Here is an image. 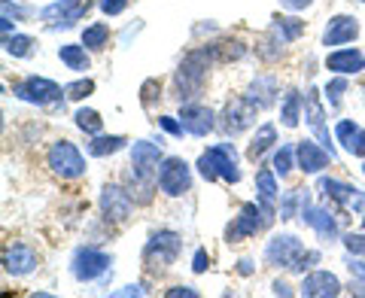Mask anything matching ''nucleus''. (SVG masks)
I'll return each instance as SVG.
<instances>
[{
  "label": "nucleus",
  "mask_w": 365,
  "mask_h": 298,
  "mask_svg": "<svg viewBox=\"0 0 365 298\" xmlns=\"http://www.w3.org/2000/svg\"><path fill=\"white\" fill-rule=\"evenodd\" d=\"M210 52H207V46L204 49H195V52H189L186 58H182L180 64V71L174 76V95L180 104H189L192 98H198V91L204 86V79H207V67H210Z\"/></svg>",
  "instance_id": "nucleus-2"
},
{
  "label": "nucleus",
  "mask_w": 365,
  "mask_h": 298,
  "mask_svg": "<svg viewBox=\"0 0 365 298\" xmlns=\"http://www.w3.org/2000/svg\"><path fill=\"white\" fill-rule=\"evenodd\" d=\"M250 265H253V262H247V259H244V262H241V274H250V271H253Z\"/></svg>",
  "instance_id": "nucleus-48"
},
{
  "label": "nucleus",
  "mask_w": 365,
  "mask_h": 298,
  "mask_svg": "<svg viewBox=\"0 0 365 298\" xmlns=\"http://www.w3.org/2000/svg\"><path fill=\"white\" fill-rule=\"evenodd\" d=\"M91 91H95V79H76V83L64 86V98L67 101H83V98L91 95Z\"/></svg>",
  "instance_id": "nucleus-35"
},
{
  "label": "nucleus",
  "mask_w": 365,
  "mask_h": 298,
  "mask_svg": "<svg viewBox=\"0 0 365 298\" xmlns=\"http://www.w3.org/2000/svg\"><path fill=\"white\" fill-rule=\"evenodd\" d=\"M304 34V21L302 19H292V16H277L271 21V40L274 43H280V46H287L292 40H299Z\"/></svg>",
  "instance_id": "nucleus-22"
},
{
  "label": "nucleus",
  "mask_w": 365,
  "mask_h": 298,
  "mask_svg": "<svg viewBox=\"0 0 365 298\" xmlns=\"http://www.w3.org/2000/svg\"><path fill=\"white\" fill-rule=\"evenodd\" d=\"M302 95L299 91H289L287 95V101H283V107H280V119H283V125H287V128H295V125H299V119H302Z\"/></svg>",
  "instance_id": "nucleus-29"
},
{
  "label": "nucleus",
  "mask_w": 365,
  "mask_h": 298,
  "mask_svg": "<svg viewBox=\"0 0 365 298\" xmlns=\"http://www.w3.org/2000/svg\"><path fill=\"white\" fill-rule=\"evenodd\" d=\"M34 37H25V34H13V37H4V49L13 55V58H31L34 55Z\"/></svg>",
  "instance_id": "nucleus-30"
},
{
  "label": "nucleus",
  "mask_w": 365,
  "mask_h": 298,
  "mask_svg": "<svg viewBox=\"0 0 365 298\" xmlns=\"http://www.w3.org/2000/svg\"><path fill=\"white\" fill-rule=\"evenodd\" d=\"M46 165L52 168L55 177L61 180H79L86 174V158L76 149V143L71 140H58L49 146V155H46Z\"/></svg>",
  "instance_id": "nucleus-5"
},
{
  "label": "nucleus",
  "mask_w": 365,
  "mask_h": 298,
  "mask_svg": "<svg viewBox=\"0 0 365 298\" xmlns=\"http://www.w3.org/2000/svg\"><path fill=\"white\" fill-rule=\"evenodd\" d=\"M262 225H268V222H265V213H262L259 204H244L241 213L235 216V222L225 228V240L228 244H241V240L253 237Z\"/></svg>",
  "instance_id": "nucleus-10"
},
{
  "label": "nucleus",
  "mask_w": 365,
  "mask_h": 298,
  "mask_svg": "<svg viewBox=\"0 0 365 298\" xmlns=\"http://www.w3.org/2000/svg\"><path fill=\"white\" fill-rule=\"evenodd\" d=\"M359 37V21L353 16H335L329 19V25L323 31V46H344Z\"/></svg>",
  "instance_id": "nucleus-17"
},
{
  "label": "nucleus",
  "mask_w": 365,
  "mask_h": 298,
  "mask_svg": "<svg viewBox=\"0 0 365 298\" xmlns=\"http://www.w3.org/2000/svg\"><path fill=\"white\" fill-rule=\"evenodd\" d=\"M302 295L304 298H335L341 295V280L329 271H311L302 280Z\"/></svg>",
  "instance_id": "nucleus-16"
},
{
  "label": "nucleus",
  "mask_w": 365,
  "mask_h": 298,
  "mask_svg": "<svg viewBox=\"0 0 365 298\" xmlns=\"http://www.w3.org/2000/svg\"><path fill=\"white\" fill-rule=\"evenodd\" d=\"M116 295H140V286H125V289L116 292Z\"/></svg>",
  "instance_id": "nucleus-47"
},
{
  "label": "nucleus",
  "mask_w": 365,
  "mask_h": 298,
  "mask_svg": "<svg viewBox=\"0 0 365 298\" xmlns=\"http://www.w3.org/2000/svg\"><path fill=\"white\" fill-rule=\"evenodd\" d=\"M326 67L332 73H341V76L362 73L365 71V52H359V49H335V52H329Z\"/></svg>",
  "instance_id": "nucleus-20"
},
{
  "label": "nucleus",
  "mask_w": 365,
  "mask_h": 298,
  "mask_svg": "<svg viewBox=\"0 0 365 298\" xmlns=\"http://www.w3.org/2000/svg\"><path fill=\"white\" fill-rule=\"evenodd\" d=\"M350 274H353V277H359V280L365 283V262H359V259H350Z\"/></svg>",
  "instance_id": "nucleus-43"
},
{
  "label": "nucleus",
  "mask_w": 365,
  "mask_h": 298,
  "mask_svg": "<svg viewBox=\"0 0 365 298\" xmlns=\"http://www.w3.org/2000/svg\"><path fill=\"white\" fill-rule=\"evenodd\" d=\"M98 204H101V213H104L110 222H122V220H128L134 210V195L122 186H104Z\"/></svg>",
  "instance_id": "nucleus-11"
},
{
  "label": "nucleus",
  "mask_w": 365,
  "mask_h": 298,
  "mask_svg": "<svg viewBox=\"0 0 365 298\" xmlns=\"http://www.w3.org/2000/svg\"><path fill=\"white\" fill-rule=\"evenodd\" d=\"M274 143H277V128H274V125H262V128L256 131V137L250 140V146H247V158L250 162H259Z\"/></svg>",
  "instance_id": "nucleus-26"
},
{
  "label": "nucleus",
  "mask_w": 365,
  "mask_h": 298,
  "mask_svg": "<svg viewBox=\"0 0 365 298\" xmlns=\"http://www.w3.org/2000/svg\"><path fill=\"white\" fill-rule=\"evenodd\" d=\"M362 4H365V0H362Z\"/></svg>",
  "instance_id": "nucleus-51"
},
{
  "label": "nucleus",
  "mask_w": 365,
  "mask_h": 298,
  "mask_svg": "<svg viewBox=\"0 0 365 298\" xmlns=\"http://www.w3.org/2000/svg\"><path fill=\"white\" fill-rule=\"evenodd\" d=\"M58 58H61V64L67 67V71H76V73L88 71V64H91L83 43H67V46H61V49H58Z\"/></svg>",
  "instance_id": "nucleus-25"
},
{
  "label": "nucleus",
  "mask_w": 365,
  "mask_h": 298,
  "mask_svg": "<svg viewBox=\"0 0 365 298\" xmlns=\"http://www.w3.org/2000/svg\"><path fill=\"white\" fill-rule=\"evenodd\" d=\"M319 192H323V198H329V201H335V204H341V207H347L350 210V198H353V189L350 183H341V180H332V177H323L319 180Z\"/></svg>",
  "instance_id": "nucleus-24"
},
{
  "label": "nucleus",
  "mask_w": 365,
  "mask_h": 298,
  "mask_svg": "<svg viewBox=\"0 0 365 298\" xmlns=\"http://www.w3.org/2000/svg\"><path fill=\"white\" fill-rule=\"evenodd\" d=\"M362 225H365V213H362Z\"/></svg>",
  "instance_id": "nucleus-49"
},
{
  "label": "nucleus",
  "mask_w": 365,
  "mask_h": 298,
  "mask_svg": "<svg viewBox=\"0 0 365 298\" xmlns=\"http://www.w3.org/2000/svg\"><path fill=\"white\" fill-rule=\"evenodd\" d=\"M362 170H365V165H362Z\"/></svg>",
  "instance_id": "nucleus-50"
},
{
  "label": "nucleus",
  "mask_w": 365,
  "mask_h": 298,
  "mask_svg": "<svg viewBox=\"0 0 365 298\" xmlns=\"http://www.w3.org/2000/svg\"><path fill=\"white\" fill-rule=\"evenodd\" d=\"M304 201H307V189H292V192H287V195H283V201H280V220H292L295 210L302 213Z\"/></svg>",
  "instance_id": "nucleus-32"
},
{
  "label": "nucleus",
  "mask_w": 365,
  "mask_h": 298,
  "mask_svg": "<svg viewBox=\"0 0 365 298\" xmlns=\"http://www.w3.org/2000/svg\"><path fill=\"white\" fill-rule=\"evenodd\" d=\"M110 40V25L107 21H95V25H88L83 31V46L86 49H104Z\"/></svg>",
  "instance_id": "nucleus-28"
},
{
  "label": "nucleus",
  "mask_w": 365,
  "mask_h": 298,
  "mask_svg": "<svg viewBox=\"0 0 365 298\" xmlns=\"http://www.w3.org/2000/svg\"><path fill=\"white\" fill-rule=\"evenodd\" d=\"M180 295H189V298H195L198 292L192 289V286H174V289H168V298H180Z\"/></svg>",
  "instance_id": "nucleus-42"
},
{
  "label": "nucleus",
  "mask_w": 365,
  "mask_h": 298,
  "mask_svg": "<svg viewBox=\"0 0 365 298\" xmlns=\"http://www.w3.org/2000/svg\"><path fill=\"white\" fill-rule=\"evenodd\" d=\"M353 155H362L365 158V131H359V137H356V143H353V149H350Z\"/></svg>",
  "instance_id": "nucleus-45"
},
{
  "label": "nucleus",
  "mask_w": 365,
  "mask_h": 298,
  "mask_svg": "<svg viewBox=\"0 0 365 298\" xmlns=\"http://www.w3.org/2000/svg\"><path fill=\"white\" fill-rule=\"evenodd\" d=\"M158 125H162V128L168 131V134H182V131H186V128H182V122H174V119H170V116H158Z\"/></svg>",
  "instance_id": "nucleus-41"
},
{
  "label": "nucleus",
  "mask_w": 365,
  "mask_h": 298,
  "mask_svg": "<svg viewBox=\"0 0 365 298\" xmlns=\"http://www.w3.org/2000/svg\"><path fill=\"white\" fill-rule=\"evenodd\" d=\"M180 250H182V237L177 232H168V228L155 232L143 247V265L150 271H165L177 262Z\"/></svg>",
  "instance_id": "nucleus-4"
},
{
  "label": "nucleus",
  "mask_w": 365,
  "mask_h": 298,
  "mask_svg": "<svg viewBox=\"0 0 365 298\" xmlns=\"http://www.w3.org/2000/svg\"><path fill=\"white\" fill-rule=\"evenodd\" d=\"M256 113H259V107L253 104L250 98H235V101H228L225 104V110H222V131L225 134H241V131H247L250 125H256Z\"/></svg>",
  "instance_id": "nucleus-8"
},
{
  "label": "nucleus",
  "mask_w": 365,
  "mask_h": 298,
  "mask_svg": "<svg viewBox=\"0 0 365 298\" xmlns=\"http://www.w3.org/2000/svg\"><path fill=\"white\" fill-rule=\"evenodd\" d=\"M295 158H299V168L304 170V174H319L323 168L332 165V153H329L326 146H319L314 140H302L299 146H295Z\"/></svg>",
  "instance_id": "nucleus-14"
},
{
  "label": "nucleus",
  "mask_w": 365,
  "mask_h": 298,
  "mask_svg": "<svg viewBox=\"0 0 365 298\" xmlns=\"http://www.w3.org/2000/svg\"><path fill=\"white\" fill-rule=\"evenodd\" d=\"M344 247L350 250V253H365V237L362 235H347L344 237Z\"/></svg>",
  "instance_id": "nucleus-40"
},
{
  "label": "nucleus",
  "mask_w": 365,
  "mask_h": 298,
  "mask_svg": "<svg viewBox=\"0 0 365 298\" xmlns=\"http://www.w3.org/2000/svg\"><path fill=\"white\" fill-rule=\"evenodd\" d=\"M304 119H307V125H311V131L317 134V140L335 155L332 137H329V128H326V110H323V104H319V91L317 88H311L304 95Z\"/></svg>",
  "instance_id": "nucleus-13"
},
{
  "label": "nucleus",
  "mask_w": 365,
  "mask_h": 298,
  "mask_svg": "<svg viewBox=\"0 0 365 298\" xmlns=\"http://www.w3.org/2000/svg\"><path fill=\"white\" fill-rule=\"evenodd\" d=\"M274 295H292V289H289V283H283V280H277V283H274Z\"/></svg>",
  "instance_id": "nucleus-46"
},
{
  "label": "nucleus",
  "mask_w": 365,
  "mask_h": 298,
  "mask_svg": "<svg viewBox=\"0 0 365 298\" xmlns=\"http://www.w3.org/2000/svg\"><path fill=\"white\" fill-rule=\"evenodd\" d=\"M274 95H277V79H274V76H259L256 83L250 86V91H247V98L253 101L259 110L271 107L274 104Z\"/></svg>",
  "instance_id": "nucleus-23"
},
{
  "label": "nucleus",
  "mask_w": 365,
  "mask_h": 298,
  "mask_svg": "<svg viewBox=\"0 0 365 298\" xmlns=\"http://www.w3.org/2000/svg\"><path fill=\"white\" fill-rule=\"evenodd\" d=\"M359 125L356 122H350V119H341L338 122V128H335V140L341 143V146H344L347 149V153H350V149H353V143H356V137H359Z\"/></svg>",
  "instance_id": "nucleus-34"
},
{
  "label": "nucleus",
  "mask_w": 365,
  "mask_h": 298,
  "mask_svg": "<svg viewBox=\"0 0 365 298\" xmlns=\"http://www.w3.org/2000/svg\"><path fill=\"white\" fill-rule=\"evenodd\" d=\"M76 128L79 131H86V134H101L104 131V119H101V113H95V110H88V107H83V110H76Z\"/></svg>",
  "instance_id": "nucleus-31"
},
{
  "label": "nucleus",
  "mask_w": 365,
  "mask_h": 298,
  "mask_svg": "<svg viewBox=\"0 0 365 298\" xmlns=\"http://www.w3.org/2000/svg\"><path fill=\"white\" fill-rule=\"evenodd\" d=\"M131 0H101V9H104L107 16H119L125 13V6H128Z\"/></svg>",
  "instance_id": "nucleus-38"
},
{
  "label": "nucleus",
  "mask_w": 365,
  "mask_h": 298,
  "mask_svg": "<svg viewBox=\"0 0 365 298\" xmlns=\"http://www.w3.org/2000/svg\"><path fill=\"white\" fill-rule=\"evenodd\" d=\"M13 95L19 101H25V104L46 107V104H55V101L64 95V88L58 83H52V79H46V76H28L13 88Z\"/></svg>",
  "instance_id": "nucleus-7"
},
{
  "label": "nucleus",
  "mask_w": 365,
  "mask_h": 298,
  "mask_svg": "<svg viewBox=\"0 0 365 298\" xmlns=\"http://www.w3.org/2000/svg\"><path fill=\"white\" fill-rule=\"evenodd\" d=\"M292 155H295V149H292V146H280L277 153H274V170H277L280 177H287L289 170L295 168V165H292Z\"/></svg>",
  "instance_id": "nucleus-36"
},
{
  "label": "nucleus",
  "mask_w": 365,
  "mask_h": 298,
  "mask_svg": "<svg viewBox=\"0 0 365 298\" xmlns=\"http://www.w3.org/2000/svg\"><path fill=\"white\" fill-rule=\"evenodd\" d=\"M158 189L170 198H180V195H186L192 189V170L189 165L182 162V158L170 155V158H162V165H158Z\"/></svg>",
  "instance_id": "nucleus-6"
},
{
  "label": "nucleus",
  "mask_w": 365,
  "mask_h": 298,
  "mask_svg": "<svg viewBox=\"0 0 365 298\" xmlns=\"http://www.w3.org/2000/svg\"><path fill=\"white\" fill-rule=\"evenodd\" d=\"M302 220L314 228V232L323 237V240H332V237H338V222H335V216L329 213V210H323V207H314L311 204V198L304 201V207H302Z\"/></svg>",
  "instance_id": "nucleus-18"
},
{
  "label": "nucleus",
  "mask_w": 365,
  "mask_h": 298,
  "mask_svg": "<svg viewBox=\"0 0 365 298\" xmlns=\"http://www.w3.org/2000/svg\"><path fill=\"white\" fill-rule=\"evenodd\" d=\"M280 4H283V6H287V9H292V13H299V9H304V6H311V4H314V0H280Z\"/></svg>",
  "instance_id": "nucleus-44"
},
{
  "label": "nucleus",
  "mask_w": 365,
  "mask_h": 298,
  "mask_svg": "<svg viewBox=\"0 0 365 298\" xmlns=\"http://www.w3.org/2000/svg\"><path fill=\"white\" fill-rule=\"evenodd\" d=\"M128 143L122 134H95L91 140L86 143V149H88V155H98V158H104V155H113V153H119V149Z\"/></svg>",
  "instance_id": "nucleus-27"
},
{
  "label": "nucleus",
  "mask_w": 365,
  "mask_h": 298,
  "mask_svg": "<svg viewBox=\"0 0 365 298\" xmlns=\"http://www.w3.org/2000/svg\"><path fill=\"white\" fill-rule=\"evenodd\" d=\"M347 91V76H335L332 83L326 86V95H329V107H341V95Z\"/></svg>",
  "instance_id": "nucleus-37"
},
{
  "label": "nucleus",
  "mask_w": 365,
  "mask_h": 298,
  "mask_svg": "<svg viewBox=\"0 0 365 298\" xmlns=\"http://www.w3.org/2000/svg\"><path fill=\"white\" fill-rule=\"evenodd\" d=\"M113 265V259L107 253H101V250H76V256H73V277L76 280H83V283H91V280H101L104 274L110 271Z\"/></svg>",
  "instance_id": "nucleus-9"
},
{
  "label": "nucleus",
  "mask_w": 365,
  "mask_h": 298,
  "mask_svg": "<svg viewBox=\"0 0 365 298\" xmlns=\"http://www.w3.org/2000/svg\"><path fill=\"white\" fill-rule=\"evenodd\" d=\"M88 13V0H61V4H52V6H46L40 19L46 21H55V28H71L76 19H83Z\"/></svg>",
  "instance_id": "nucleus-15"
},
{
  "label": "nucleus",
  "mask_w": 365,
  "mask_h": 298,
  "mask_svg": "<svg viewBox=\"0 0 365 298\" xmlns=\"http://www.w3.org/2000/svg\"><path fill=\"white\" fill-rule=\"evenodd\" d=\"M213 119H216V113L204 104H182V110H180L182 128H186V134H192V137H207L216 125Z\"/></svg>",
  "instance_id": "nucleus-12"
},
{
  "label": "nucleus",
  "mask_w": 365,
  "mask_h": 298,
  "mask_svg": "<svg viewBox=\"0 0 365 298\" xmlns=\"http://www.w3.org/2000/svg\"><path fill=\"white\" fill-rule=\"evenodd\" d=\"M198 174L213 183V180H225V183H241V170H237V153L232 143H216L210 149H204L198 158Z\"/></svg>",
  "instance_id": "nucleus-3"
},
{
  "label": "nucleus",
  "mask_w": 365,
  "mask_h": 298,
  "mask_svg": "<svg viewBox=\"0 0 365 298\" xmlns=\"http://www.w3.org/2000/svg\"><path fill=\"white\" fill-rule=\"evenodd\" d=\"M37 253H34L31 247L25 244H16L13 250H6L4 253V265H6V274H13V277H25V274H31L34 268H37Z\"/></svg>",
  "instance_id": "nucleus-21"
},
{
  "label": "nucleus",
  "mask_w": 365,
  "mask_h": 298,
  "mask_svg": "<svg viewBox=\"0 0 365 298\" xmlns=\"http://www.w3.org/2000/svg\"><path fill=\"white\" fill-rule=\"evenodd\" d=\"M274 174L277 170H268V168H262L259 174H256V192H259V207H262V213H265V222H271L274 220V204H277V198H280V192H277V180H274Z\"/></svg>",
  "instance_id": "nucleus-19"
},
{
  "label": "nucleus",
  "mask_w": 365,
  "mask_h": 298,
  "mask_svg": "<svg viewBox=\"0 0 365 298\" xmlns=\"http://www.w3.org/2000/svg\"><path fill=\"white\" fill-rule=\"evenodd\" d=\"M265 262L274 268H289L295 274H304L311 265L319 262L317 250H304V244L295 235H274L265 247Z\"/></svg>",
  "instance_id": "nucleus-1"
},
{
  "label": "nucleus",
  "mask_w": 365,
  "mask_h": 298,
  "mask_svg": "<svg viewBox=\"0 0 365 298\" xmlns=\"http://www.w3.org/2000/svg\"><path fill=\"white\" fill-rule=\"evenodd\" d=\"M207 52L213 61H237L247 49L241 43H213V46H207Z\"/></svg>",
  "instance_id": "nucleus-33"
},
{
  "label": "nucleus",
  "mask_w": 365,
  "mask_h": 298,
  "mask_svg": "<svg viewBox=\"0 0 365 298\" xmlns=\"http://www.w3.org/2000/svg\"><path fill=\"white\" fill-rule=\"evenodd\" d=\"M207 262H210L207 250H195V259H192V271H195V274H204V271H207Z\"/></svg>",
  "instance_id": "nucleus-39"
}]
</instances>
